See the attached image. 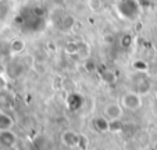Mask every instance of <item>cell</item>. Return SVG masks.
Masks as SVG:
<instances>
[{"instance_id":"obj_1","label":"cell","mask_w":157,"mask_h":150,"mask_svg":"<svg viewBox=\"0 0 157 150\" xmlns=\"http://www.w3.org/2000/svg\"><path fill=\"white\" fill-rule=\"evenodd\" d=\"M48 13L42 4L28 3L15 15V25L25 35H36L46 28Z\"/></svg>"},{"instance_id":"obj_2","label":"cell","mask_w":157,"mask_h":150,"mask_svg":"<svg viewBox=\"0 0 157 150\" xmlns=\"http://www.w3.org/2000/svg\"><path fill=\"white\" fill-rule=\"evenodd\" d=\"M116 10L121 18L127 21H135L140 15L142 6L138 0H118L116 3Z\"/></svg>"},{"instance_id":"obj_3","label":"cell","mask_w":157,"mask_h":150,"mask_svg":"<svg viewBox=\"0 0 157 150\" xmlns=\"http://www.w3.org/2000/svg\"><path fill=\"white\" fill-rule=\"evenodd\" d=\"M131 83H132L131 90L139 93L140 96L149 93L151 89V81L149 78V75H146V72H136L131 79Z\"/></svg>"},{"instance_id":"obj_4","label":"cell","mask_w":157,"mask_h":150,"mask_svg":"<svg viewBox=\"0 0 157 150\" xmlns=\"http://www.w3.org/2000/svg\"><path fill=\"white\" fill-rule=\"evenodd\" d=\"M121 104L125 110H129V111H136L142 107V96L139 93L133 90H129L127 93L122 94L121 97Z\"/></svg>"},{"instance_id":"obj_5","label":"cell","mask_w":157,"mask_h":150,"mask_svg":"<svg viewBox=\"0 0 157 150\" xmlns=\"http://www.w3.org/2000/svg\"><path fill=\"white\" fill-rule=\"evenodd\" d=\"M54 27L57 28L59 31H61V32H67V31H70L72 27H74L75 24V20L72 15L67 14V13L63 11L61 14L57 15V18H54Z\"/></svg>"},{"instance_id":"obj_6","label":"cell","mask_w":157,"mask_h":150,"mask_svg":"<svg viewBox=\"0 0 157 150\" xmlns=\"http://www.w3.org/2000/svg\"><path fill=\"white\" fill-rule=\"evenodd\" d=\"M17 135L13 129H4L0 131V147L3 150H10L17 144Z\"/></svg>"},{"instance_id":"obj_7","label":"cell","mask_w":157,"mask_h":150,"mask_svg":"<svg viewBox=\"0 0 157 150\" xmlns=\"http://www.w3.org/2000/svg\"><path fill=\"white\" fill-rule=\"evenodd\" d=\"M83 103H85V99H83V96L81 93H78V92L70 93L68 96H67V99H65V106L72 113L82 109Z\"/></svg>"},{"instance_id":"obj_8","label":"cell","mask_w":157,"mask_h":150,"mask_svg":"<svg viewBox=\"0 0 157 150\" xmlns=\"http://www.w3.org/2000/svg\"><path fill=\"white\" fill-rule=\"evenodd\" d=\"M124 107L121 103H110L106 106L104 109V117L109 118L110 121H116V120H121L124 115Z\"/></svg>"},{"instance_id":"obj_9","label":"cell","mask_w":157,"mask_h":150,"mask_svg":"<svg viewBox=\"0 0 157 150\" xmlns=\"http://www.w3.org/2000/svg\"><path fill=\"white\" fill-rule=\"evenodd\" d=\"M32 147L35 150H54V142L48 135H38L32 140Z\"/></svg>"},{"instance_id":"obj_10","label":"cell","mask_w":157,"mask_h":150,"mask_svg":"<svg viewBox=\"0 0 157 150\" xmlns=\"http://www.w3.org/2000/svg\"><path fill=\"white\" fill-rule=\"evenodd\" d=\"M81 139H82V136L74 131H65L61 135L63 143L68 147H78L81 144Z\"/></svg>"},{"instance_id":"obj_11","label":"cell","mask_w":157,"mask_h":150,"mask_svg":"<svg viewBox=\"0 0 157 150\" xmlns=\"http://www.w3.org/2000/svg\"><path fill=\"white\" fill-rule=\"evenodd\" d=\"M92 127H93V129H95L96 132H100V133L110 132V120L109 118H106L104 115L103 117L98 115V117L93 118Z\"/></svg>"},{"instance_id":"obj_12","label":"cell","mask_w":157,"mask_h":150,"mask_svg":"<svg viewBox=\"0 0 157 150\" xmlns=\"http://www.w3.org/2000/svg\"><path fill=\"white\" fill-rule=\"evenodd\" d=\"M13 125H14V120H13L11 115L9 113L0 110V131L11 129Z\"/></svg>"},{"instance_id":"obj_13","label":"cell","mask_w":157,"mask_h":150,"mask_svg":"<svg viewBox=\"0 0 157 150\" xmlns=\"http://www.w3.org/2000/svg\"><path fill=\"white\" fill-rule=\"evenodd\" d=\"M24 49H25V43L22 39H14V40H11V43H10V52H11V54H14V56L21 54L24 52Z\"/></svg>"},{"instance_id":"obj_14","label":"cell","mask_w":157,"mask_h":150,"mask_svg":"<svg viewBox=\"0 0 157 150\" xmlns=\"http://www.w3.org/2000/svg\"><path fill=\"white\" fill-rule=\"evenodd\" d=\"M11 104H13V97H11V94L7 92V89L3 92H0V109H2V111L9 109Z\"/></svg>"},{"instance_id":"obj_15","label":"cell","mask_w":157,"mask_h":150,"mask_svg":"<svg viewBox=\"0 0 157 150\" xmlns=\"http://www.w3.org/2000/svg\"><path fill=\"white\" fill-rule=\"evenodd\" d=\"M132 42H133V39L129 33H122L121 38H120V44H121L122 49H129L132 46Z\"/></svg>"},{"instance_id":"obj_16","label":"cell","mask_w":157,"mask_h":150,"mask_svg":"<svg viewBox=\"0 0 157 150\" xmlns=\"http://www.w3.org/2000/svg\"><path fill=\"white\" fill-rule=\"evenodd\" d=\"M132 67L136 72H146V71L149 70V64L146 61H143V60H136V61L132 64Z\"/></svg>"},{"instance_id":"obj_17","label":"cell","mask_w":157,"mask_h":150,"mask_svg":"<svg viewBox=\"0 0 157 150\" xmlns=\"http://www.w3.org/2000/svg\"><path fill=\"white\" fill-rule=\"evenodd\" d=\"M124 128V124L121 120H116V121H110V132H120Z\"/></svg>"},{"instance_id":"obj_18","label":"cell","mask_w":157,"mask_h":150,"mask_svg":"<svg viewBox=\"0 0 157 150\" xmlns=\"http://www.w3.org/2000/svg\"><path fill=\"white\" fill-rule=\"evenodd\" d=\"M7 89V81L4 79L3 75H0V92H3Z\"/></svg>"},{"instance_id":"obj_19","label":"cell","mask_w":157,"mask_h":150,"mask_svg":"<svg viewBox=\"0 0 157 150\" xmlns=\"http://www.w3.org/2000/svg\"><path fill=\"white\" fill-rule=\"evenodd\" d=\"M153 150H157V140L153 143Z\"/></svg>"},{"instance_id":"obj_20","label":"cell","mask_w":157,"mask_h":150,"mask_svg":"<svg viewBox=\"0 0 157 150\" xmlns=\"http://www.w3.org/2000/svg\"><path fill=\"white\" fill-rule=\"evenodd\" d=\"M111 2H114V3H117V2H118V0H111Z\"/></svg>"}]
</instances>
